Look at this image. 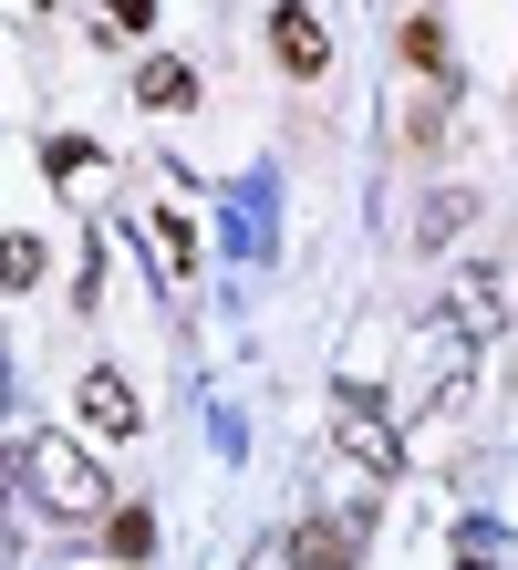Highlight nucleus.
<instances>
[{
    "mask_svg": "<svg viewBox=\"0 0 518 570\" xmlns=\"http://www.w3.org/2000/svg\"><path fill=\"white\" fill-rule=\"evenodd\" d=\"M135 105H146V115H187L197 105V73H187L177 52H146V62H135Z\"/></svg>",
    "mask_w": 518,
    "mask_h": 570,
    "instance_id": "39448f33",
    "label": "nucleus"
},
{
    "mask_svg": "<svg viewBox=\"0 0 518 570\" xmlns=\"http://www.w3.org/2000/svg\"><path fill=\"white\" fill-rule=\"evenodd\" d=\"M31 478H42V498H52L62 519H104V509H115V488H104L94 466L62 446V435H42V446H31Z\"/></svg>",
    "mask_w": 518,
    "mask_h": 570,
    "instance_id": "f257e3e1",
    "label": "nucleus"
},
{
    "mask_svg": "<svg viewBox=\"0 0 518 570\" xmlns=\"http://www.w3.org/2000/svg\"><path fill=\"white\" fill-rule=\"evenodd\" d=\"M291 560H301V570H353V560H363V529H353V519H301V529H291Z\"/></svg>",
    "mask_w": 518,
    "mask_h": 570,
    "instance_id": "20e7f679",
    "label": "nucleus"
},
{
    "mask_svg": "<svg viewBox=\"0 0 518 570\" xmlns=\"http://www.w3.org/2000/svg\"><path fill=\"white\" fill-rule=\"evenodd\" d=\"M250 570H301V560H291V540H270V550H260Z\"/></svg>",
    "mask_w": 518,
    "mask_h": 570,
    "instance_id": "4468645a",
    "label": "nucleus"
},
{
    "mask_svg": "<svg viewBox=\"0 0 518 570\" xmlns=\"http://www.w3.org/2000/svg\"><path fill=\"white\" fill-rule=\"evenodd\" d=\"M74 415H84V435H104V446H125V435H146V405H135V384L115 374V363H94V374L74 384Z\"/></svg>",
    "mask_w": 518,
    "mask_h": 570,
    "instance_id": "f03ea898",
    "label": "nucleus"
},
{
    "mask_svg": "<svg viewBox=\"0 0 518 570\" xmlns=\"http://www.w3.org/2000/svg\"><path fill=\"white\" fill-rule=\"evenodd\" d=\"M42 271H52V249L31 239V228H11V239H0V291H31Z\"/></svg>",
    "mask_w": 518,
    "mask_h": 570,
    "instance_id": "0eeeda50",
    "label": "nucleus"
},
{
    "mask_svg": "<svg viewBox=\"0 0 518 570\" xmlns=\"http://www.w3.org/2000/svg\"><path fill=\"white\" fill-rule=\"evenodd\" d=\"M467 208H477V197H467V187H446L436 208H426V249H436V239H457V228H467Z\"/></svg>",
    "mask_w": 518,
    "mask_h": 570,
    "instance_id": "f8f14e48",
    "label": "nucleus"
},
{
    "mask_svg": "<svg viewBox=\"0 0 518 570\" xmlns=\"http://www.w3.org/2000/svg\"><path fill=\"white\" fill-rule=\"evenodd\" d=\"M146 249H156V271H197V239H187V218H146Z\"/></svg>",
    "mask_w": 518,
    "mask_h": 570,
    "instance_id": "1a4fd4ad",
    "label": "nucleus"
},
{
    "mask_svg": "<svg viewBox=\"0 0 518 570\" xmlns=\"http://www.w3.org/2000/svg\"><path fill=\"white\" fill-rule=\"evenodd\" d=\"M270 62H281L291 83H322L332 73V31L301 11V0H281V11H270Z\"/></svg>",
    "mask_w": 518,
    "mask_h": 570,
    "instance_id": "7ed1b4c3",
    "label": "nucleus"
},
{
    "mask_svg": "<svg viewBox=\"0 0 518 570\" xmlns=\"http://www.w3.org/2000/svg\"><path fill=\"white\" fill-rule=\"evenodd\" d=\"M104 21L115 31H156V0H104Z\"/></svg>",
    "mask_w": 518,
    "mask_h": 570,
    "instance_id": "ddd939ff",
    "label": "nucleus"
},
{
    "mask_svg": "<svg viewBox=\"0 0 518 570\" xmlns=\"http://www.w3.org/2000/svg\"><path fill=\"white\" fill-rule=\"evenodd\" d=\"M342 456H363L373 478H384V466H394V435L373 425V405H342Z\"/></svg>",
    "mask_w": 518,
    "mask_h": 570,
    "instance_id": "423d86ee",
    "label": "nucleus"
},
{
    "mask_svg": "<svg viewBox=\"0 0 518 570\" xmlns=\"http://www.w3.org/2000/svg\"><path fill=\"white\" fill-rule=\"evenodd\" d=\"M404 62H414V73H446V31H436V11L404 21Z\"/></svg>",
    "mask_w": 518,
    "mask_h": 570,
    "instance_id": "9b49d317",
    "label": "nucleus"
},
{
    "mask_svg": "<svg viewBox=\"0 0 518 570\" xmlns=\"http://www.w3.org/2000/svg\"><path fill=\"white\" fill-rule=\"evenodd\" d=\"M42 166H52L62 187H84V177H94L104 156H94V136H52V146H42Z\"/></svg>",
    "mask_w": 518,
    "mask_h": 570,
    "instance_id": "9d476101",
    "label": "nucleus"
},
{
    "mask_svg": "<svg viewBox=\"0 0 518 570\" xmlns=\"http://www.w3.org/2000/svg\"><path fill=\"white\" fill-rule=\"evenodd\" d=\"M457 570H488V560H457Z\"/></svg>",
    "mask_w": 518,
    "mask_h": 570,
    "instance_id": "2eb2a0df",
    "label": "nucleus"
},
{
    "mask_svg": "<svg viewBox=\"0 0 518 570\" xmlns=\"http://www.w3.org/2000/svg\"><path fill=\"white\" fill-rule=\"evenodd\" d=\"M104 550H115V560H146V550H156V519L115 498V509H104Z\"/></svg>",
    "mask_w": 518,
    "mask_h": 570,
    "instance_id": "6e6552de",
    "label": "nucleus"
}]
</instances>
